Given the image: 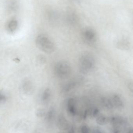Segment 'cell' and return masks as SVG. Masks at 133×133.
<instances>
[{"label": "cell", "mask_w": 133, "mask_h": 133, "mask_svg": "<svg viewBox=\"0 0 133 133\" xmlns=\"http://www.w3.org/2000/svg\"><path fill=\"white\" fill-rule=\"evenodd\" d=\"M36 44L39 50L46 54H51L55 49V46L52 40L44 34H41L37 37Z\"/></svg>", "instance_id": "obj_1"}, {"label": "cell", "mask_w": 133, "mask_h": 133, "mask_svg": "<svg viewBox=\"0 0 133 133\" xmlns=\"http://www.w3.org/2000/svg\"><path fill=\"white\" fill-rule=\"evenodd\" d=\"M54 72L58 78L66 79L71 75L72 69L70 65L66 62H59L54 66Z\"/></svg>", "instance_id": "obj_2"}, {"label": "cell", "mask_w": 133, "mask_h": 133, "mask_svg": "<svg viewBox=\"0 0 133 133\" xmlns=\"http://www.w3.org/2000/svg\"><path fill=\"white\" fill-rule=\"evenodd\" d=\"M95 64V59L93 56L89 53H85L80 58V69L81 72L84 73L88 72L93 69Z\"/></svg>", "instance_id": "obj_3"}, {"label": "cell", "mask_w": 133, "mask_h": 133, "mask_svg": "<svg viewBox=\"0 0 133 133\" xmlns=\"http://www.w3.org/2000/svg\"><path fill=\"white\" fill-rule=\"evenodd\" d=\"M83 36L84 41L87 43H92L95 41V34L90 29L85 30L83 32Z\"/></svg>", "instance_id": "obj_4"}, {"label": "cell", "mask_w": 133, "mask_h": 133, "mask_svg": "<svg viewBox=\"0 0 133 133\" xmlns=\"http://www.w3.org/2000/svg\"><path fill=\"white\" fill-rule=\"evenodd\" d=\"M57 123L58 127L62 130H68L70 127L68 122L63 115L59 116Z\"/></svg>", "instance_id": "obj_5"}, {"label": "cell", "mask_w": 133, "mask_h": 133, "mask_svg": "<svg viewBox=\"0 0 133 133\" xmlns=\"http://www.w3.org/2000/svg\"><path fill=\"white\" fill-rule=\"evenodd\" d=\"M67 111L69 115L72 116H75L77 113L76 102L73 98L69 99L67 103Z\"/></svg>", "instance_id": "obj_6"}, {"label": "cell", "mask_w": 133, "mask_h": 133, "mask_svg": "<svg viewBox=\"0 0 133 133\" xmlns=\"http://www.w3.org/2000/svg\"><path fill=\"white\" fill-rule=\"evenodd\" d=\"M111 101L113 106L118 108H121L123 106V102L121 97L118 95H113L111 97Z\"/></svg>", "instance_id": "obj_7"}, {"label": "cell", "mask_w": 133, "mask_h": 133, "mask_svg": "<svg viewBox=\"0 0 133 133\" xmlns=\"http://www.w3.org/2000/svg\"><path fill=\"white\" fill-rule=\"evenodd\" d=\"M18 27V22L15 19H12L6 25V29L10 33L15 32Z\"/></svg>", "instance_id": "obj_8"}, {"label": "cell", "mask_w": 133, "mask_h": 133, "mask_svg": "<svg viewBox=\"0 0 133 133\" xmlns=\"http://www.w3.org/2000/svg\"><path fill=\"white\" fill-rule=\"evenodd\" d=\"M22 88L23 91L26 94H29L33 91V84L29 81L25 80L23 83Z\"/></svg>", "instance_id": "obj_9"}, {"label": "cell", "mask_w": 133, "mask_h": 133, "mask_svg": "<svg viewBox=\"0 0 133 133\" xmlns=\"http://www.w3.org/2000/svg\"><path fill=\"white\" fill-rule=\"evenodd\" d=\"M51 93L50 90L48 88L44 91L42 95V100L43 102H47L49 101L51 97Z\"/></svg>", "instance_id": "obj_10"}, {"label": "cell", "mask_w": 133, "mask_h": 133, "mask_svg": "<svg viewBox=\"0 0 133 133\" xmlns=\"http://www.w3.org/2000/svg\"><path fill=\"white\" fill-rule=\"evenodd\" d=\"M117 46L122 50H126L129 47V43L126 40H120L117 43Z\"/></svg>", "instance_id": "obj_11"}, {"label": "cell", "mask_w": 133, "mask_h": 133, "mask_svg": "<svg viewBox=\"0 0 133 133\" xmlns=\"http://www.w3.org/2000/svg\"><path fill=\"white\" fill-rule=\"evenodd\" d=\"M98 124L100 125H104L106 124L108 122L107 118L104 115H98L96 119Z\"/></svg>", "instance_id": "obj_12"}, {"label": "cell", "mask_w": 133, "mask_h": 133, "mask_svg": "<svg viewBox=\"0 0 133 133\" xmlns=\"http://www.w3.org/2000/svg\"><path fill=\"white\" fill-rule=\"evenodd\" d=\"M102 102L103 105L107 108L111 109L114 107L110 98H104L102 99Z\"/></svg>", "instance_id": "obj_13"}, {"label": "cell", "mask_w": 133, "mask_h": 133, "mask_svg": "<svg viewBox=\"0 0 133 133\" xmlns=\"http://www.w3.org/2000/svg\"><path fill=\"white\" fill-rule=\"evenodd\" d=\"M54 109H51L46 113L45 116H46L47 120L48 121H50L53 118H54Z\"/></svg>", "instance_id": "obj_14"}, {"label": "cell", "mask_w": 133, "mask_h": 133, "mask_svg": "<svg viewBox=\"0 0 133 133\" xmlns=\"http://www.w3.org/2000/svg\"><path fill=\"white\" fill-rule=\"evenodd\" d=\"M80 133H90V129L86 125H83L80 127Z\"/></svg>", "instance_id": "obj_15"}, {"label": "cell", "mask_w": 133, "mask_h": 133, "mask_svg": "<svg viewBox=\"0 0 133 133\" xmlns=\"http://www.w3.org/2000/svg\"><path fill=\"white\" fill-rule=\"evenodd\" d=\"M36 115L37 117H42L46 116V113L44 110L40 109L37 111Z\"/></svg>", "instance_id": "obj_16"}, {"label": "cell", "mask_w": 133, "mask_h": 133, "mask_svg": "<svg viewBox=\"0 0 133 133\" xmlns=\"http://www.w3.org/2000/svg\"><path fill=\"white\" fill-rule=\"evenodd\" d=\"M128 87L130 93L133 95V81L129 82L128 84Z\"/></svg>", "instance_id": "obj_17"}, {"label": "cell", "mask_w": 133, "mask_h": 133, "mask_svg": "<svg viewBox=\"0 0 133 133\" xmlns=\"http://www.w3.org/2000/svg\"><path fill=\"white\" fill-rule=\"evenodd\" d=\"M7 100V97L6 95L4 94H1V102H4Z\"/></svg>", "instance_id": "obj_18"}, {"label": "cell", "mask_w": 133, "mask_h": 133, "mask_svg": "<svg viewBox=\"0 0 133 133\" xmlns=\"http://www.w3.org/2000/svg\"><path fill=\"white\" fill-rule=\"evenodd\" d=\"M127 133H133V129L130 130Z\"/></svg>", "instance_id": "obj_19"}, {"label": "cell", "mask_w": 133, "mask_h": 133, "mask_svg": "<svg viewBox=\"0 0 133 133\" xmlns=\"http://www.w3.org/2000/svg\"></svg>", "instance_id": "obj_20"}]
</instances>
